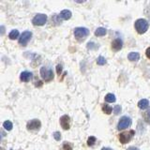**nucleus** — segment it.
Here are the masks:
<instances>
[{"instance_id": "4be33fe9", "label": "nucleus", "mask_w": 150, "mask_h": 150, "mask_svg": "<svg viewBox=\"0 0 150 150\" xmlns=\"http://www.w3.org/2000/svg\"><path fill=\"white\" fill-rule=\"evenodd\" d=\"M97 63H98V65L99 66H103V65H105V63H106V59L103 57V56H99V58L97 59Z\"/></svg>"}, {"instance_id": "ddd939ff", "label": "nucleus", "mask_w": 150, "mask_h": 150, "mask_svg": "<svg viewBox=\"0 0 150 150\" xmlns=\"http://www.w3.org/2000/svg\"><path fill=\"white\" fill-rule=\"evenodd\" d=\"M129 60L134 62V61H138L140 59V54L139 53H136V52H132V53H130L128 55Z\"/></svg>"}, {"instance_id": "0eeeda50", "label": "nucleus", "mask_w": 150, "mask_h": 150, "mask_svg": "<svg viewBox=\"0 0 150 150\" xmlns=\"http://www.w3.org/2000/svg\"><path fill=\"white\" fill-rule=\"evenodd\" d=\"M31 37H32V33L30 31L23 32L21 37L19 38V44L22 45V46H26V44L30 40Z\"/></svg>"}, {"instance_id": "9d476101", "label": "nucleus", "mask_w": 150, "mask_h": 150, "mask_svg": "<svg viewBox=\"0 0 150 150\" xmlns=\"http://www.w3.org/2000/svg\"><path fill=\"white\" fill-rule=\"evenodd\" d=\"M122 47H123V42H122V40H121L120 38H115V40H113L112 49L114 50V51L115 52L119 51V50L122 49Z\"/></svg>"}, {"instance_id": "423d86ee", "label": "nucleus", "mask_w": 150, "mask_h": 150, "mask_svg": "<svg viewBox=\"0 0 150 150\" xmlns=\"http://www.w3.org/2000/svg\"><path fill=\"white\" fill-rule=\"evenodd\" d=\"M46 22H47V16L42 13L37 14L33 18V20H32V23H33L34 25H45Z\"/></svg>"}, {"instance_id": "f03ea898", "label": "nucleus", "mask_w": 150, "mask_h": 150, "mask_svg": "<svg viewBox=\"0 0 150 150\" xmlns=\"http://www.w3.org/2000/svg\"><path fill=\"white\" fill-rule=\"evenodd\" d=\"M89 35V30L86 27H76L74 29V37L78 41H83Z\"/></svg>"}, {"instance_id": "b1692460", "label": "nucleus", "mask_w": 150, "mask_h": 150, "mask_svg": "<svg viewBox=\"0 0 150 150\" xmlns=\"http://www.w3.org/2000/svg\"><path fill=\"white\" fill-rule=\"evenodd\" d=\"M121 110H122V108H121V106L120 105H115L114 107V114H120V112H121Z\"/></svg>"}, {"instance_id": "39448f33", "label": "nucleus", "mask_w": 150, "mask_h": 150, "mask_svg": "<svg viewBox=\"0 0 150 150\" xmlns=\"http://www.w3.org/2000/svg\"><path fill=\"white\" fill-rule=\"evenodd\" d=\"M131 125V119L129 116H122L119 120L118 124H117V130H125V129L129 128Z\"/></svg>"}, {"instance_id": "f257e3e1", "label": "nucleus", "mask_w": 150, "mask_h": 150, "mask_svg": "<svg viewBox=\"0 0 150 150\" xmlns=\"http://www.w3.org/2000/svg\"><path fill=\"white\" fill-rule=\"evenodd\" d=\"M134 27L135 29H136L137 33L142 35V34H145L148 30L149 23L146 19H138V20L135 21Z\"/></svg>"}, {"instance_id": "f8f14e48", "label": "nucleus", "mask_w": 150, "mask_h": 150, "mask_svg": "<svg viewBox=\"0 0 150 150\" xmlns=\"http://www.w3.org/2000/svg\"><path fill=\"white\" fill-rule=\"evenodd\" d=\"M71 11L69 10V9H64V10H62L60 12V14H59V16L61 17V19L62 20H69V19L71 18Z\"/></svg>"}, {"instance_id": "412c9836", "label": "nucleus", "mask_w": 150, "mask_h": 150, "mask_svg": "<svg viewBox=\"0 0 150 150\" xmlns=\"http://www.w3.org/2000/svg\"><path fill=\"white\" fill-rule=\"evenodd\" d=\"M96 141H97L96 137H94V136L89 137V138H88V140H87V145H88L89 146H94V143H96Z\"/></svg>"}, {"instance_id": "7ed1b4c3", "label": "nucleus", "mask_w": 150, "mask_h": 150, "mask_svg": "<svg viewBox=\"0 0 150 150\" xmlns=\"http://www.w3.org/2000/svg\"><path fill=\"white\" fill-rule=\"evenodd\" d=\"M135 135V131L133 130H130L129 131H124V132H121L120 134H119V141H120L121 143H129L130 140L133 138V136Z\"/></svg>"}, {"instance_id": "a878e982", "label": "nucleus", "mask_w": 150, "mask_h": 150, "mask_svg": "<svg viewBox=\"0 0 150 150\" xmlns=\"http://www.w3.org/2000/svg\"><path fill=\"white\" fill-rule=\"evenodd\" d=\"M145 13H146V16L148 18V20L150 21V4L146 7V10H145Z\"/></svg>"}, {"instance_id": "f3484780", "label": "nucleus", "mask_w": 150, "mask_h": 150, "mask_svg": "<svg viewBox=\"0 0 150 150\" xmlns=\"http://www.w3.org/2000/svg\"><path fill=\"white\" fill-rule=\"evenodd\" d=\"M62 19H61V17L59 15H57V14H54V15H53V17H52V22L53 23H55V25H59V24H61L62 23Z\"/></svg>"}, {"instance_id": "aec40b11", "label": "nucleus", "mask_w": 150, "mask_h": 150, "mask_svg": "<svg viewBox=\"0 0 150 150\" xmlns=\"http://www.w3.org/2000/svg\"><path fill=\"white\" fill-rule=\"evenodd\" d=\"M102 111L105 113V114H110L111 113H112V111H113V108L111 107V106L107 105V104H103V105H102Z\"/></svg>"}, {"instance_id": "bb28decb", "label": "nucleus", "mask_w": 150, "mask_h": 150, "mask_svg": "<svg viewBox=\"0 0 150 150\" xmlns=\"http://www.w3.org/2000/svg\"><path fill=\"white\" fill-rule=\"evenodd\" d=\"M54 138L56 140V141H60L61 139V134H60V132L59 131H55L54 133Z\"/></svg>"}, {"instance_id": "c85d7f7f", "label": "nucleus", "mask_w": 150, "mask_h": 150, "mask_svg": "<svg viewBox=\"0 0 150 150\" xmlns=\"http://www.w3.org/2000/svg\"><path fill=\"white\" fill-rule=\"evenodd\" d=\"M146 57L148 59H150V47H148L146 51Z\"/></svg>"}, {"instance_id": "cd10ccee", "label": "nucleus", "mask_w": 150, "mask_h": 150, "mask_svg": "<svg viewBox=\"0 0 150 150\" xmlns=\"http://www.w3.org/2000/svg\"><path fill=\"white\" fill-rule=\"evenodd\" d=\"M56 70H57V74H58V75H60L61 71H62V66L57 65V67H56Z\"/></svg>"}, {"instance_id": "4468645a", "label": "nucleus", "mask_w": 150, "mask_h": 150, "mask_svg": "<svg viewBox=\"0 0 150 150\" xmlns=\"http://www.w3.org/2000/svg\"><path fill=\"white\" fill-rule=\"evenodd\" d=\"M148 106H149V101L148 99H141V101L138 102V107L140 108V109H142V110H145V109H146V108H148Z\"/></svg>"}, {"instance_id": "a211bd4d", "label": "nucleus", "mask_w": 150, "mask_h": 150, "mask_svg": "<svg viewBox=\"0 0 150 150\" xmlns=\"http://www.w3.org/2000/svg\"><path fill=\"white\" fill-rule=\"evenodd\" d=\"M3 128L7 130H11L12 128H13V126H12V123H11L10 121L8 120V121H5L4 123H3Z\"/></svg>"}, {"instance_id": "393cba45", "label": "nucleus", "mask_w": 150, "mask_h": 150, "mask_svg": "<svg viewBox=\"0 0 150 150\" xmlns=\"http://www.w3.org/2000/svg\"><path fill=\"white\" fill-rule=\"evenodd\" d=\"M145 119H146V123H148L150 125V110L145 114Z\"/></svg>"}, {"instance_id": "2eb2a0df", "label": "nucleus", "mask_w": 150, "mask_h": 150, "mask_svg": "<svg viewBox=\"0 0 150 150\" xmlns=\"http://www.w3.org/2000/svg\"><path fill=\"white\" fill-rule=\"evenodd\" d=\"M107 33V29L104 28V27H99V28H97L96 31H95V35L97 37H101V36H104L106 35Z\"/></svg>"}, {"instance_id": "dca6fc26", "label": "nucleus", "mask_w": 150, "mask_h": 150, "mask_svg": "<svg viewBox=\"0 0 150 150\" xmlns=\"http://www.w3.org/2000/svg\"><path fill=\"white\" fill-rule=\"evenodd\" d=\"M115 101H116L115 96L112 93H109L105 96V101H107V102H114Z\"/></svg>"}, {"instance_id": "5701e85b", "label": "nucleus", "mask_w": 150, "mask_h": 150, "mask_svg": "<svg viewBox=\"0 0 150 150\" xmlns=\"http://www.w3.org/2000/svg\"><path fill=\"white\" fill-rule=\"evenodd\" d=\"M62 149H63V150H72V146L70 145V143H68V142H65V143H63Z\"/></svg>"}, {"instance_id": "6ab92c4d", "label": "nucleus", "mask_w": 150, "mask_h": 150, "mask_svg": "<svg viewBox=\"0 0 150 150\" xmlns=\"http://www.w3.org/2000/svg\"><path fill=\"white\" fill-rule=\"evenodd\" d=\"M18 37H19V31L16 29L12 30L9 35V38H10V40H15V38H17Z\"/></svg>"}, {"instance_id": "6e6552de", "label": "nucleus", "mask_w": 150, "mask_h": 150, "mask_svg": "<svg viewBox=\"0 0 150 150\" xmlns=\"http://www.w3.org/2000/svg\"><path fill=\"white\" fill-rule=\"evenodd\" d=\"M41 126V123L38 119H32L29 122H27L26 128L28 130H38Z\"/></svg>"}, {"instance_id": "7c9ffc66", "label": "nucleus", "mask_w": 150, "mask_h": 150, "mask_svg": "<svg viewBox=\"0 0 150 150\" xmlns=\"http://www.w3.org/2000/svg\"><path fill=\"white\" fill-rule=\"evenodd\" d=\"M101 150H114V149H112V148H109V147H103Z\"/></svg>"}, {"instance_id": "c756f323", "label": "nucleus", "mask_w": 150, "mask_h": 150, "mask_svg": "<svg viewBox=\"0 0 150 150\" xmlns=\"http://www.w3.org/2000/svg\"><path fill=\"white\" fill-rule=\"evenodd\" d=\"M127 150H140V149H139V148L135 147V146H130V147L128 148Z\"/></svg>"}, {"instance_id": "1a4fd4ad", "label": "nucleus", "mask_w": 150, "mask_h": 150, "mask_svg": "<svg viewBox=\"0 0 150 150\" xmlns=\"http://www.w3.org/2000/svg\"><path fill=\"white\" fill-rule=\"evenodd\" d=\"M70 118L68 114L62 115V116L60 117V125L65 130H67L70 129Z\"/></svg>"}, {"instance_id": "20e7f679", "label": "nucleus", "mask_w": 150, "mask_h": 150, "mask_svg": "<svg viewBox=\"0 0 150 150\" xmlns=\"http://www.w3.org/2000/svg\"><path fill=\"white\" fill-rule=\"evenodd\" d=\"M40 75L41 78L45 81V82H50L54 79V72L53 70L47 67H42L40 69Z\"/></svg>"}, {"instance_id": "9b49d317", "label": "nucleus", "mask_w": 150, "mask_h": 150, "mask_svg": "<svg viewBox=\"0 0 150 150\" xmlns=\"http://www.w3.org/2000/svg\"><path fill=\"white\" fill-rule=\"evenodd\" d=\"M32 77H33V74L29 71H26V70H25V71H23L20 75V79L23 82H28V81L31 80Z\"/></svg>"}]
</instances>
